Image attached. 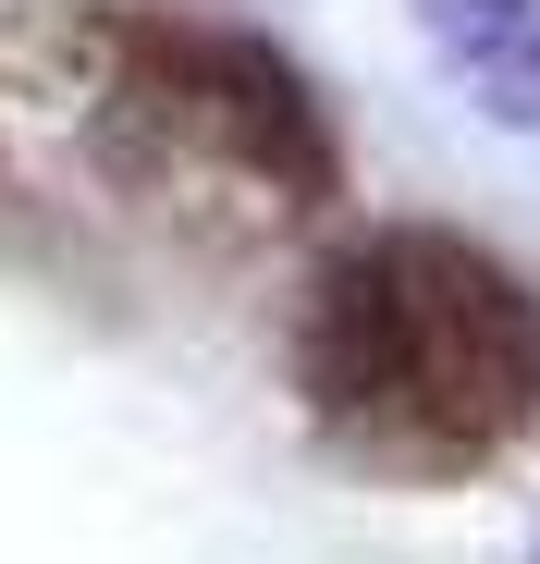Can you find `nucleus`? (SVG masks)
I'll return each instance as SVG.
<instances>
[{"label": "nucleus", "instance_id": "3", "mask_svg": "<svg viewBox=\"0 0 540 564\" xmlns=\"http://www.w3.org/2000/svg\"><path fill=\"white\" fill-rule=\"evenodd\" d=\"M418 37L467 86V111L540 135V0H418Z\"/></svg>", "mask_w": 540, "mask_h": 564}, {"label": "nucleus", "instance_id": "2", "mask_svg": "<svg viewBox=\"0 0 540 564\" xmlns=\"http://www.w3.org/2000/svg\"><path fill=\"white\" fill-rule=\"evenodd\" d=\"M283 381L356 479L455 491L540 430V307L492 246L393 221L307 270Z\"/></svg>", "mask_w": 540, "mask_h": 564}, {"label": "nucleus", "instance_id": "1", "mask_svg": "<svg viewBox=\"0 0 540 564\" xmlns=\"http://www.w3.org/2000/svg\"><path fill=\"white\" fill-rule=\"evenodd\" d=\"M25 99L111 209L185 234L209 258L307 234L344 184L307 74L246 25L50 0L25 25Z\"/></svg>", "mask_w": 540, "mask_h": 564}]
</instances>
